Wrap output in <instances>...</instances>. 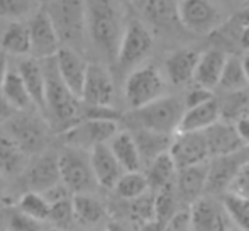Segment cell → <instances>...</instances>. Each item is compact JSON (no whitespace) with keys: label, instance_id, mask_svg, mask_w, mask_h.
<instances>
[{"label":"cell","instance_id":"4fadbf2b","mask_svg":"<svg viewBox=\"0 0 249 231\" xmlns=\"http://www.w3.org/2000/svg\"><path fill=\"white\" fill-rule=\"evenodd\" d=\"M24 175H26V184L29 191L44 194L54 185L61 184L58 155L53 152H43L36 155L29 162Z\"/></svg>","mask_w":249,"mask_h":231},{"label":"cell","instance_id":"52a82bcc","mask_svg":"<svg viewBox=\"0 0 249 231\" xmlns=\"http://www.w3.org/2000/svg\"><path fill=\"white\" fill-rule=\"evenodd\" d=\"M58 160L63 184L73 194H90V191L97 185L90 152L66 146L61 153H58Z\"/></svg>","mask_w":249,"mask_h":231},{"label":"cell","instance_id":"6da1fadb","mask_svg":"<svg viewBox=\"0 0 249 231\" xmlns=\"http://www.w3.org/2000/svg\"><path fill=\"white\" fill-rule=\"evenodd\" d=\"M87 34L107 59L117 61L127 20L117 0H85Z\"/></svg>","mask_w":249,"mask_h":231},{"label":"cell","instance_id":"7c38bea8","mask_svg":"<svg viewBox=\"0 0 249 231\" xmlns=\"http://www.w3.org/2000/svg\"><path fill=\"white\" fill-rule=\"evenodd\" d=\"M170 155L173 156L178 170L192 165L209 162L210 152L203 133H177L170 146Z\"/></svg>","mask_w":249,"mask_h":231},{"label":"cell","instance_id":"816d5d0a","mask_svg":"<svg viewBox=\"0 0 249 231\" xmlns=\"http://www.w3.org/2000/svg\"><path fill=\"white\" fill-rule=\"evenodd\" d=\"M222 3L229 9H234L237 12L239 9H243L244 5H248L249 0H222Z\"/></svg>","mask_w":249,"mask_h":231},{"label":"cell","instance_id":"f6af8a7d","mask_svg":"<svg viewBox=\"0 0 249 231\" xmlns=\"http://www.w3.org/2000/svg\"><path fill=\"white\" fill-rule=\"evenodd\" d=\"M164 231H194V228H192L190 211H178L164 225Z\"/></svg>","mask_w":249,"mask_h":231},{"label":"cell","instance_id":"d6a6232c","mask_svg":"<svg viewBox=\"0 0 249 231\" xmlns=\"http://www.w3.org/2000/svg\"><path fill=\"white\" fill-rule=\"evenodd\" d=\"M0 90H2V94L7 97V100H9L19 113H24V111H27L31 106H34L33 99H31V96H29V90H27L26 83H24L22 77L19 75L17 70L16 72H9V75H7L5 82H3Z\"/></svg>","mask_w":249,"mask_h":231},{"label":"cell","instance_id":"e0dca14e","mask_svg":"<svg viewBox=\"0 0 249 231\" xmlns=\"http://www.w3.org/2000/svg\"><path fill=\"white\" fill-rule=\"evenodd\" d=\"M243 152V150H241ZM241 152L226 156H213L209 163V182H207V192L217 194V192H227L232 185L239 169L246 160L241 158Z\"/></svg>","mask_w":249,"mask_h":231},{"label":"cell","instance_id":"7bdbcfd3","mask_svg":"<svg viewBox=\"0 0 249 231\" xmlns=\"http://www.w3.org/2000/svg\"><path fill=\"white\" fill-rule=\"evenodd\" d=\"M212 99H215L212 90L205 89V87H200L195 83V87L188 90L187 97H185V109H192V107L202 106V104L209 102V100H212Z\"/></svg>","mask_w":249,"mask_h":231},{"label":"cell","instance_id":"d4e9b609","mask_svg":"<svg viewBox=\"0 0 249 231\" xmlns=\"http://www.w3.org/2000/svg\"><path fill=\"white\" fill-rule=\"evenodd\" d=\"M220 121V106L219 100L212 99L209 102L202 104V106L192 107V109H185L183 119L178 133H203L213 126L215 122Z\"/></svg>","mask_w":249,"mask_h":231},{"label":"cell","instance_id":"f546056e","mask_svg":"<svg viewBox=\"0 0 249 231\" xmlns=\"http://www.w3.org/2000/svg\"><path fill=\"white\" fill-rule=\"evenodd\" d=\"M146 177H148V182H149V189H153L154 192L166 187V185L177 184L178 167H177V163H175L173 156L170 155V152L156 156V158L149 163Z\"/></svg>","mask_w":249,"mask_h":231},{"label":"cell","instance_id":"4dcf8cb0","mask_svg":"<svg viewBox=\"0 0 249 231\" xmlns=\"http://www.w3.org/2000/svg\"><path fill=\"white\" fill-rule=\"evenodd\" d=\"M73 208L75 218L85 226H97L107 219V209L97 197L90 194H75L73 195Z\"/></svg>","mask_w":249,"mask_h":231},{"label":"cell","instance_id":"680465c9","mask_svg":"<svg viewBox=\"0 0 249 231\" xmlns=\"http://www.w3.org/2000/svg\"><path fill=\"white\" fill-rule=\"evenodd\" d=\"M0 231H9V230H7V228H2V226H0Z\"/></svg>","mask_w":249,"mask_h":231},{"label":"cell","instance_id":"ba28073f","mask_svg":"<svg viewBox=\"0 0 249 231\" xmlns=\"http://www.w3.org/2000/svg\"><path fill=\"white\" fill-rule=\"evenodd\" d=\"M154 38L149 27L141 19H129L117 55V65L122 70H134L149 57Z\"/></svg>","mask_w":249,"mask_h":231},{"label":"cell","instance_id":"ee69618b","mask_svg":"<svg viewBox=\"0 0 249 231\" xmlns=\"http://www.w3.org/2000/svg\"><path fill=\"white\" fill-rule=\"evenodd\" d=\"M227 192H236V194L249 199V160L243 163V167L239 169L232 185H231V189Z\"/></svg>","mask_w":249,"mask_h":231},{"label":"cell","instance_id":"277c9868","mask_svg":"<svg viewBox=\"0 0 249 231\" xmlns=\"http://www.w3.org/2000/svg\"><path fill=\"white\" fill-rule=\"evenodd\" d=\"M185 114V102L171 96H163L144 107L131 113L132 121L138 128H144L161 135L175 136L180 129Z\"/></svg>","mask_w":249,"mask_h":231},{"label":"cell","instance_id":"681fc988","mask_svg":"<svg viewBox=\"0 0 249 231\" xmlns=\"http://www.w3.org/2000/svg\"><path fill=\"white\" fill-rule=\"evenodd\" d=\"M9 55L0 48V89H2L3 82H5L7 75H9Z\"/></svg>","mask_w":249,"mask_h":231},{"label":"cell","instance_id":"60d3db41","mask_svg":"<svg viewBox=\"0 0 249 231\" xmlns=\"http://www.w3.org/2000/svg\"><path fill=\"white\" fill-rule=\"evenodd\" d=\"M36 0H0V17L10 20H20L26 16H33Z\"/></svg>","mask_w":249,"mask_h":231},{"label":"cell","instance_id":"44dd1931","mask_svg":"<svg viewBox=\"0 0 249 231\" xmlns=\"http://www.w3.org/2000/svg\"><path fill=\"white\" fill-rule=\"evenodd\" d=\"M200 55L202 53H198L197 50H192V48L173 51L164 61V72H166L168 82H171L173 85H187L188 82H192L195 78Z\"/></svg>","mask_w":249,"mask_h":231},{"label":"cell","instance_id":"7dc6e473","mask_svg":"<svg viewBox=\"0 0 249 231\" xmlns=\"http://www.w3.org/2000/svg\"><path fill=\"white\" fill-rule=\"evenodd\" d=\"M234 126H236L237 135H239V138L243 139V143L249 146V116L239 119V121H237Z\"/></svg>","mask_w":249,"mask_h":231},{"label":"cell","instance_id":"30bf717a","mask_svg":"<svg viewBox=\"0 0 249 231\" xmlns=\"http://www.w3.org/2000/svg\"><path fill=\"white\" fill-rule=\"evenodd\" d=\"M180 24L197 34H209L222 24V10L212 0H180Z\"/></svg>","mask_w":249,"mask_h":231},{"label":"cell","instance_id":"2e32d148","mask_svg":"<svg viewBox=\"0 0 249 231\" xmlns=\"http://www.w3.org/2000/svg\"><path fill=\"white\" fill-rule=\"evenodd\" d=\"M54 59L63 82L68 85V89L75 96H78L82 99V90L83 85H85L87 72H89L90 63L85 61V58L80 55V51L66 46H61V50L58 51Z\"/></svg>","mask_w":249,"mask_h":231},{"label":"cell","instance_id":"74e56055","mask_svg":"<svg viewBox=\"0 0 249 231\" xmlns=\"http://www.w3.org/2000/svg\"><path fill=\"white\" fill-rule=\"evenodd\" d=\"M248 85L249 83L243 66V59L229 57L226 61V66H224L219 87L226 92H236V90H246Z\"/></svg>","mask_w":249,"mask_h":231},{"label":"cell","instance_id":"bcb514c9","mask_svg":"<svg viewBox=\"0 0 249 231\" xmlns=\"http://www.w3.org/2000/svg\"><path fill=\"white\" fill-rule=\"evenodd\" d=\"M17 113H19V111L7 100V97L3 96L2 90H0V124H7Z\"/></svg>","mask_w":249,"mask_h":231},{"label":"cell","instance_id":"94428289","mask_svg":"<svg viewBox=\"0 0 249 231\" xmlns=\"http://www.w3.org/2000/svg\"><path fill=\"white\" fill-rule=\"evenodd\" d=\"M0 38H2V33H0Z\"/></svg>","mask_w":249,"mask_h":231},{"label":"cell","instance_id":"f35d334b","mask_svg":"<svg viewBox=\"0 0 249 231\" xmlns=\"http://www.w3.org/2000/svg\"><path fill=\"white\" fill-rule=\"evenodd\" d=\"M50 221L54 225L56 230L68 231L76 221L75 218V208H73V197L65 199V201H58L51 204L50 212Z\"/></svg>","mask_w":249,"mask_h":231},{"label":"cell","instance_id":"c3c4849f","mask_svg":"<svg viewBox=\"0 0 249 231\" xmlns=\"http://www.w3.org/2000/svg\"><path fill=\"white\" fill-rule=\"evenodd\" d=\"M234 22H236L239 27H243V29L249 27V3L234 14Z\"/></svg>","mask_w":249,"mask_h":231},{"label":"cell","instance_id":"83f0119b","mask_svg":"<svg viewBox=\"0 0 249 231\" xmlns=\"http://www.w3.org/2000/svg\"><path fill=\"white\" fill-rule=\"evenodd\" d=\"M132 135L138 143L142 162H148V165L156 156L170 152L171 141H173L171 135H161V133H154L144 128H138Z\"/></svg>","mask_w":249,"mask_h":231},{"label":"cell","instance_id":"f1b7e54d","mask_svg":"<svg viewBox=\"0 0 249 231\" xmlns=\"http://www.w3.org/2000/svg\"><path fill=\"white\" fill-rule=\"evenodd\" d=\"M0 48H2L7 55H17V57L31 55L29 26L20 22V20H12V22L2 31Z\"/></svg>","mask_w":249,"mask_h":231},{"label":"cell","instance_id":"b9f144b4","mask_svg":"<svg viewBox=\"0 0 249 231\" xmlns=\"http://www.w3.org/2000/svg\"><path fill=\"white\" fill-rule=\"evenodd\" d=\"M9 231H41V221L24 214L22 211H14L9 218Z\"/></svg>","mask_w":249,"mask_h":231},{"label":"cell","instance_id":"836d02e7","mask_svg":"<svg viewBox=\"0 0 249 231\" xmlns=\"http://www.w3.org/2000/svg\"><path fill=\"white\" fill-rule=\"evenodd\" d=\"M114 191L124 201H134V199L148 194V177H146V173H141V170H138V172H124Z\"/></svg>","mask_w":249,"mask_h":231},{"label":"cell","instance_id":"d6986e66","mask_svg":"<svg viewBox=\"0 0 249 231\" xmlns=\"http://www.w3.org/2000/svg\"><path fill=\"white\" fill-rule=\"evenodd\" d=\"M207 138V145H209L210 158L213 156H226L237 153L244 148L243 139L237 135V129L234 124L226 121H219L213 126H210L207 131H203Z\"/></svg>","mask_w":249,"mask_h":231},{"label":"cell","instance_id":"9c48e42d","mask_svg":"<svg viewBox=\"0 0 249 231\" xmlns=\"http://www.w3.org/2000/svg\"><path fill=\"white\" fill-rule=\"evenodd\" d=\"M119 133L117 121H102V119H82L73 128L63 133L66 146L90 152L99 145H107Z\"/></svg>","mask_w":249,"mask_h":231},{"label":"cell","instance_id":"3957f363","mask_svg":"<svg viewBox=\"0 0 249 231\" xmlns=\"http://www.w3.org/2000/svg\"><path fill=\"white\" fill-rule=\"evenodd\" d=\"M48 16L61 41V46L78 51L87 34L85 0H54L48 5Z\"/></svg>","mask_w":249,"mask_h":231},{"label":"cell","instance_id":"6f0895ef","mask_svg":"<svg viewBox=\"0 0 249 231\" xmlns=\"http://www.w3.org/2000/svg\"><path fill=\"white\" fill-rule=\"evenodd\" d=\"M37 3H41V5H50L51 2H54V0H36Z\"/></svg>","mask_w":249,"mask_h":231},{"label":"cell","instance_id":"f907efd6","mask_svg":"<svg viewBox=\"0 0 249 231\" xmlns=\"http://www.w3.org/2000/svg\"><path fill=\"white\" fill-rule=\"evenodd\" d=\"M139 231H164V225L158 221V219H154V221H149V223H146V225H142Z\"/></svg>","mask_w":249,"mask_h":231},{"label":"cell","instance_id":"ab89813d","mask_svg":"<svg viewBox=\"0 0 249 231\" xmlns=\"http://www.w3.org/2000/svg\"><path fill=\"white\" fill-rule=\"evenodd\" d=\"M129 212H131V218L134 219L139 225H146L149 221L156 219V212H154V195L144 194L141 197L134 199V201H129Z\"/></svg>","mask_w":249,"mask_h":231},{"label":"cell","instance_id":"ac0fdd59","mask_svg":"<svg viewBox=\"0 0 249 231\" xmlns=\"http://www.w3.org/2000/svg\"><path fill=\"white\" fill-rule=\"evenodd\" d=\"M90 162H92L97 185L104 189H115L117 182L121 180V177L125 172L119 163V160L115 158V155L112 153L108 143L90 150Z\"/></svg>","mask_w":249,"mask_h":231},{"label":"cell","instance_id":"8992f818","mask_svg":"<svg viewBox=\"0 0 249 231\" xmlns=\"http://www.w3.org/2000/svg\"><path fill=\"white\" fill-rule=\"evenodd\" d=\"M51 126L43 117L34 114L17 113L7 122V135L29 156H36L46 150Z\"/></svg>","mask_w":249,"mask_h":231},{"label":"cell","instance_id":"ffe728a7","mask_svg":"<svg viewBox=\"0 0 249 231\" xmlns=\"http://www.w3.org/2000/svg\"><path fill=\"white\" fill-rule=\"evenodd\" d=\"M17 72L22 77L34 107L46 116V77H44L43 61L33 57L24 58L17 65Z\"/></svg>","mask_w":249,"mask_h":231},{"label":"cell","instance_id":"f5cc1de1","mask_svg":"<svg viewBox=\"0 0 249 231\" xmlns=\"http://www.w3.org/2000/svg\"><path fill=\"white\" fill-rule=\"evenodd\" d=\"M105 231H131V230H129L127 226L122 225V223H119V221H108Z\"/></svg>","mask_w":249,"mask_h":231},{"label":"cell","instance_id":"d590c367","mask_svg":"<svg viewBox=\"0 0 249 231\" xmlns=\"http://www.w3.org/2000/svg\"><path fill=\"white\" fill-rule=\"evenodd\" d=\"M178 197H180V194H178L177 184L166 185V187L156 191V194H154V212H156L158 221L166 225L177 214Z\"/></svg>","mask_w":249,"mask_h":231},{"label":"cell","instance_id":"9a60e30c","mask_svg":"<svg viewBox=\"0 0 249 231\" xmlns=\"http://www.w3.org/2000/svg\"><path fill=\"white\" fill-rule=\"evenodd\" d=\"M114 92L110 72L100 63H90L82 90V102L85 106H112Z\"/></svg>","mask_w":249,"mask_h":231},{"label":"cell","instance_id":"cb8c5ba5","mask_svg":"<svg viewBox=\"0 0 249 231\" xmlns=\"http://www.w3.org/2000/svg\"><path fill=\"white\" fill-rule=\"evenodd\" d=\"M227 58L229 57L220 50H209V51H205V53H202L198 59L194 82L197 83V85L205 87V89H210V90L219 87L220 77H222Z\"/></svg>","mask_w":249,"mask_h":231},{"label":"cell","instance_id":"8fae6325","mask_svg":"<svg viewBox=\"0 0 249 231\" xmlns=\"http://www.w3.org/2000/svg\"><path fill=\"white\" fill-rule=\"evenodd\" d=\"M31 34V55L36 59H48L58 55L61 50V41L56 33L54 26L51 22V17L48 16L46 9L36 10L31 16L29 22Z\"/></svg>","mask_w":249,"mask_h":231},{"label":"cell","instance_id":"11a10c76","mask_svg":"<svg viewBox=\"0 0 249 231\" xmlns=\"http://www.w3.org/2000/svg\"><path fill=\"white\" fill-rule=\"evenodd\" d=\"M5 194H7V182H5V177L0 173V201H3Z\"/></svg>","mask_w":249,"mask_h":231},{"label":"cell","instance_id":"4316f807","mask_svg":"<svg viewBox=\"0 0 249 231\" xmlns=\"http://www.w3.org/2000/svg\"><path fill=\"white\" fill-rule=\"evenodd\" d=\"M29 165V155L10 138L0 135V173L3 177H17L24 173Z\"/></svg>","mask_w":249,"mask_h":231},{"label":"cell","instance_id":"484cf974","mask_svg":"<svg viewBox=\"0 0 249 231\" xmlns=\"http://www.w3.org/2000/svg\"><path fill=\"white\" fill-rule=\"evenodd\" d=\"M112 153L119 160L121 167L125 172H138L141 170L142 158L139 153L138 143L131 131H119L114 138L108 141Z\"/></svg>","mask_w":249,"mask_h":231},{"label":"cell","instance_id":"8d00e7d4","mask_svg":"<svg viewBox=\"0 0 249 231\" xmlns=\"http://www.w3.org/2000/svg\"><path fill=\"white\" fill-rule=\"evenodd\" d=\"M222 204L237 230L249 231V199L236 192H226Z\"/></svg>","mask_w":249,"mask_h":231},{"label":"cell","instance_id":"7402d4cb","mask_svg":"<svg viewBox=\"0 0 249 231\" xmlns=\"http://www.w3.org/2000/svg\"><path fill=\"white\" fill-rule=\"evenodd\" d=\"M209 162L198 163V165H192L187 169L178 170L177 177V189L178 194L183 201L194 204L197 199L207 192V182H209Z\"/></svg>","mask_w":249,"mask_h":231},{"label":"cell","instance_id":"1f68e13d","mask_svg":"<svg viewBox=\"0 0 249 231\" xmlns=\"http://www.w3.org/2000/svg\"><path fill=\"white\" fill-rule=\"evenodd\" d=\"M220 106V121L236 124L239 119L249 116V94L246 90H236L227 92L222 100H219Z\"/></svg>","mask_w":249,"mask_h":231},{"label":"cell","instance_id":"6125c7cd","mask_svg":"<svg viewBox=\"0 0 249 231\" xmlns=\"http://www.w3.org/2000/svg\"><path fill=\"white\" fill-rule=\"evenodd\" d=\"M136 2H138V0H136Z\"/></svg>","mask_w":249,"mask_h":231},{"label":"cell","instance_id":"5b68a950","mask_svg":"<svg viewBox=\"0 0 249 231\" xmlns=\"http://www.w3.org/2000/svg\"><path fill=\"white\" fill-rule=\"evenodd\" d=\"M166 80L154 65H141L129 73L124 85V97L132 111L144 107L164 96Z\"/></svg>","mask_w":249,"mask_h":231},{"label":"cell","instance_id":"e575fe53","mask_svg":"<svg viewBox=\"0 0 249 231\" xmlns=\"http://www.w3.org/2000/svg\"><path fill=\"white\" fill-rule=\"evenodd\" d=\"M17 209L41 223L50 221L51 204L41 192L27 191L26 194H22L17 201Z\"/></svg>","mask_w":249,"mask_h":231},{"label":"cell","instance_id":"603a6c76","mask_svg":"<svg viewBox=\"0 0 249 231\" xmlns=\"http://www.w3.org/2000/svg\"><path fill=\"white\" fill-rule=\"evenodd\" d=\"M138 7L153 26L171 27L180 24V0H138Z\"/></svg>","mask_w":249,"mask_h":231},{"label":"cell","instance_id":"9f6ffc18","mask_svg":"<svg viewBox=\"0 0 249 231\" xmlns=\"http://www.w3.org/2000/svg\"><path fill=\"white\" fill-rule=\"evenodd\" d=\"M241 59H243V66H244V72H246V78H248V83H249V51Z\"/></svg>","mask_w":249,"mask_h":231},{"label":"cell","instance_id":"7a4b0ae2","mask_svg":"<svg viewBox=\"0 0 249 231\" xmlns=\"http://www.w3.org/2000/svg\"><path fill=\"white\" fill-rule=\"evenodd\" d=\"M41 61L46 77V117L50 119V126L63 135L82 121L83 102L59 77L54 57Z\"/></svg>","mask_w":249,"mask_h":231},{"label":"cell","instance_id":"5bb4252c","mask_svg":"<svg viewBox=\"0 0 249 231\" xmlns=\"http://www.w3.org/2000/svg\"><path fill=\"white\" fill-rule=\"evenodd\" d=\"M190 219L194 231H231V221L222 202L202 195L190 204Z\"/></svg>","mask_w":249,"mask_h":231},{"label":"cell","instance_id":"db71d44e","mask_svg":"<svg viewBox=\"0 0 249 231\" xmlns=\"http://www.w3.org/2000/svg\"><path fill=\"white\" fill-rule=\"evenodd\" d=\"M241 46L249 51V27L243 29V33H241Z\"/></svg>","mask_w":249,"mask_h":231},{"label":"cell","instance_id":"91938a15","mask_svg":"<svg viewBox=\"0 0 249 231\" xmlns=\"http://www.w3.org/2000/svg\"><path fill=\"white\" fill-rule=\"evenodd\" d=\"M53 231H61V230H53Z\"/></svg>","mask_w":249,"mask_h":231}]
</instances>
